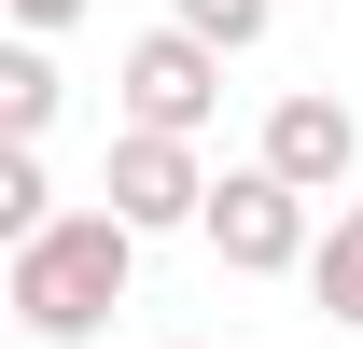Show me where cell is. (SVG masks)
Here are the masks:
<instances>
[{
  "label": "cell",
  "instance_id": "6da1fadb",
  "mask_svg": "<svg viewBox=\"0 0 363 349\" xmlns=\"http://www.w3.org/2000/svg\"><path fill=\"white\" fill-rule=\"evenodd\" d=\"M126 279H140V238H126V223H112V210H56L28 252L0 265V307H14L43 349H84L98 321L126 307Z\"/></svg>",
  "mask_w": 363,
  "mask_h": 349
},
{
  "label": "cell",
  "instance_id": "7a4b0ae2",
  "mask_svg": "<svg viewBox=\"0 0 363 349\" xmlns=\"http://www.w3.org/2000/svg\"><path fill=\"white\" fill-rule=\"evenodd\" d=\"M196 238H210L238 279H308V252H321L308 196H294L279 168H224V182H210V223H196Z\"/></svg>",
  "mask_w": 363,
  "mask_h": 349
},
{
  "label": "cell",
  "instance_id": "3957f363",
  "mask_svg": "<svg viewBox=\"0 0 363 349\" xmlns=\"http://www.w3.org/2000/svg\"><path fill=\"white\" fill-rule=\"evenodd\" d=\"M112 98H126V126H140V140H196L210 112H224V56L196 43V28H140L126 70H112Z\"/></svg>",
  "mask_w": 363,
  "mask_h": 349
},
{
  "label": "cell",
  "instance_id": "277c9868",
  "mask_svg": "<svg viewBox=\"0 0 363 349\" xmlns=\"http://www.w3.org/2000/svg\"><path fill=\"white\" fill-rule=\"evenodd\" d=\"M252 168H279L294 182V196H335V210H350V168H363V112L335 84H294V98H266V140H252Z\"/></svg>",
  "mask_w": 363,
  "mask_h": 349
},
{
  "label": "cell",
  "instance_id": "5b68a950",
  "mask_svg": "<svg viewBox=\"0 0 363 349\" xmlns=\"http://www.w3.org/2000/svg\"><path fill=\"white\" fill-rule=\"evenodd\" d=\"M98 210L126 223V238L210 223V168H196V140H140V126H112V182H98Z\"/></svg>",
  "mask_w": 363,
  "mask_h": 349
},
{
  "label": "cell",
  "instance_id": "8992f818",
  "mask_svg": "<svg viewBox=\"0 0 363 349\" xmlns=\"http://www.w3.org/2000/svg\"><path fill=\"white\" fill-rule=\"evenodd\" d=\"M308 307L363 336V196H350L335 223H321V252H308Z\"/></svg>",
  "mask_w": 363,
  "mask_h": 349
},
{
  "label": "cell",
  "instance_id": "52a82bcc",
  "mask_svg": "<svg viewBox=\"0 0 363 349\" xmlns=\"http://www.w3.org/2000/svg\"><path fill=\"white\" fill-rule=\"evenodd\" d=\"M43 126H56V56L14 43L0 56V154H43Z\"/></svg>",
  "mask_w": 363,
  "mask_h": 349
},
{
  "label": "cell",
  "instance_id": "ba28073f",
  "mask_svg": "<svg viewBox=\"0 0 363 349\" xmlns=\"http://www.w3.org/2000/svg\"><path fill=\"white\" fill-rule=\"evenodd\" d=\"M168 28H196L210 56H252V43L279 28V0H168Z\"/></svg>",
  "mask_w": 363,
  "mask_h": 349
},
{
  "label": "cell",
  "instance_id": "9c48e42d",
  "mask_svg": "<svg viewBox=\"0 0 363 349\" xmlns=\"http://www.w3.org/2000/svg\"><path fill=\"white\" fill-rule=\"evenodd\" d=\"M56 223V182H43V154H0V252H28Z\"/></svg>",
  "mask_w": 363,
  "mask_h": 349
},
{
  "label": "cell",
  "instance_id": "30bf717a",
  "mask_svg": "<svg viewBox=\"0 0 363 349\" xmlns=\"http://www.w3.org/2000/svg\"><path fill=\"white\" fill-rule=\"evenodd\" d=\"M70 14H84V0H14V28H28V43H43V28H70Z\"/></svg>",
  "mask_w": 363,
  "mask_h": 349
},
{
  "label": "cell",
  "instance_id": "8fae6325",
  "mask_svg": "<svg viewBox=\"0 0 363 349\" xmlns=\"http://www.w3.org/2000/svg\"><path fill=\"white\" fill-rule=\"evenodd\" d=\"M168 349H210V336H168Z\"/></svg>",
  "mask_w": 363,
  "mask_h": 349
}]
</instances>
